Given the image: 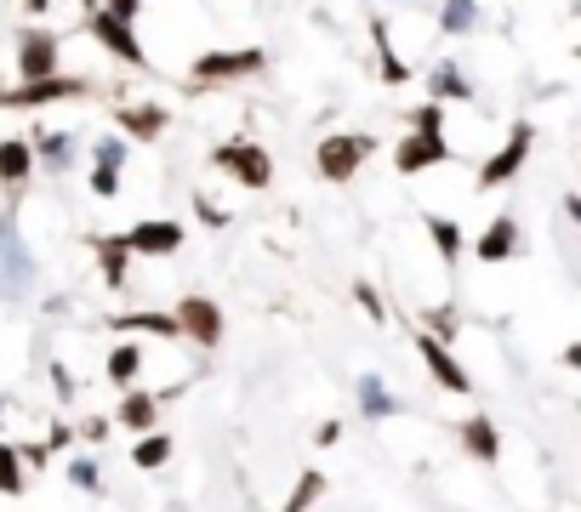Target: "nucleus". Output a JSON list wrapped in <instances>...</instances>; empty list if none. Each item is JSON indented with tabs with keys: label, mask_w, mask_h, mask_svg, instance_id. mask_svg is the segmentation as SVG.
Listing matches in <instances>:
<instances>
[{
	"label": "nucleus",
	"mask_w": 581,
	"mask_h": 512,
	"mask_svg": "<svg viewBox=\"0 0 581 512\" xmlns=\"http://www.w3.org/2000/svg\"><path fill=\"white\" fill-rule=\"evenodd\" d=\"M57 34L52 29H23L18 34V80H46L57 75Z\"/></svg>",
	"instance_id": "6e6552de"
},
{
	"label": "nucleus",
	"mask_w": 581,
	"mask_h": 512,
	"mask_svg": "<svg viewBox=\"0 0 581 512\" xmlns=\"http://www.w3.org/2000/svg\"><path fill=\"white\" fill-rule=\"evenodd\" d=\"M354 302L365 307V319H376V325H383V319H388V307H383V296H376L370 285H354Z\"/></svg>",
	"instance_id": "72a5a7b5"
},
{
	"label": "nucleus",
	"mask_w": 581,
	"mask_h": 512,
	"mask_svg": "<svg viewBox=\"0 0 581 512\" xmlns=\"http://www.w3.org/2000/svg\"><path fill=\"white\" fill-rule=\"evenodd\" d=\"M131 461H137V467H143V472L165 467V461H171V438H165V433H143V438H137V444H131Z\"/></svg>",
	"instance_id": "b1692460"
},
{
	"label": "nucleus",
	"mask_w": 581,
	"mask_h": 512,
	"mask_svg": "<svg viewBox=\"0 0 581 512\" xmlns=\"http://www.w3.org/2000/svg\"><path fill=\"white\" fill-rule=\"evenodd\" d=\"M444 160H456V149L444 143V131H410L405 143L394 149V171H399V177H417V171L444 165Z\"/></svg>",
	"instance_id": "0eeeda50"
},
{
	"label": "nucleus",
	"mask_w": 581,
	"mask_h": 512,
	"mask_svg": "<svg viewBox=\"0 0 581 512\" xmlns=\"http://www.w3.org/2000/svg\"><path fill=\"white\" fill-rule=\"evenodd\" d=\"M559 359H564V364H570V370H581V341H570V348H564V353H559Z\"/></svg>",
	"instance_id": "79ce46f5"
},
{
	"label": "nucleus",
	"mask_w": 581,
	"mask_h": 512,
	"mask_svg": "<svg viewBox=\"0 0 581 512\" xmlns=\"http://www.w3.org/2000/svg\"><path fill=\"white\" fill-rule=\"evenodd\" d=\"M115 126L126 131V143H154V137L171 126V115L160 109V102H120Z\"/></svg>",
	"instance_id": "f8f14e48"
},
{
	"label": "nucleus",
	"mask_w": 581,
	"mask_h": 512,
	"mask_svg": "<svg viewBox=\"0 0 581 512\" xmlns=\"http://www.w3.org/2000/svg\"><path fill=\"white\" fill-rule=\"evenodd\" d=\"M428 330L451 341V336H456V314H444V307H433V314H428Z\"/></svg>",
	"instance_id": "c9c22d12"
},
{
	"label": "nucleus",
	"mask_w": 581,
	"mask_h": 512,
	"mask_svg": "<svg viewBox=\"0 0 581 512\" xmlns=\"http://www.w3.org/2000/svg\"><path fill=\"white\" fill-rule=\"evenodd\" d=\"M370 41H376V63H383V80H388V86H405V80H410V63L394 52L388 23H383V18H370Z\"/></svg>",
	"instance_id": "aec40b11"
},
{
	"label": "nucleus",
	"mask_w": 581,
	"mask_h": 512,
	"mask_svg": "<svg viewBox=\"0 0 581 512\" xmlns=\"http://www.w3.org/2000/svg\"><path fill=\"white\" fill-rule=\"evenodd\" d=\"M137 370H143V353H137L131 341H126V348H115L109 364H103V375H109L115 388H131V382H137Z\"/></svg>",
	"instance_id": "393cba45"
},
{
	"label": "nucleus",
	"mask_w": 581,
	"mask_h": 512,
	"mask_svg": "<svg viewBox=\"0 0 581 512\" xmlns=\"http://www.w3.org/2000/svg\"><path fill=\"white\" fill-rule=\"evenodd\" d=\"M456 438H462V450H467L473 461H496V450H502V438H496V422H491V416H467Z\"/></svg>",
	"instance_id": "f3484780"
},
{
	"label": "nucleus",
	"mask_w": 581,
	"mask_h": 512,
	"mask_svg": "<svg viewBox=\"0 0 581 512\" xmlns=\"http://www.w3.org/2000/svg\"><path fill=\"white\" fill-rule=\"evenodd\" d=\"M75 160V137L68 131H34V165L41 171H68Z\"/></svg>",
	"instance_id": "a211bd4d"
},
{
	"label": "nucleus",
	"mask_w": 581,
	"mask_h": 512,
	"mask_svg": "<svg viewBox=\"0 0 581 512\" xmlns=\"http://www.w3.org/2000/svg\"><path fill=\"white\" fill-rule=\"evenodd\" d=\"M564 217H570V222H581V194H564Z\"/></svg>",
	"instance_id": "a19ab883"
},
{
	"label": "nucleus",
	"mask_w": 581,
	"mask_h": 512,
	"mask_svg": "<svg viewBox=\"0 0 581 512\" xmlns=\"http://www.w3.org/2000/svg\"><path fill=\"white\" fill-rule=\"evenodd\" d=\"M177 325H183V336L200 341V348H217L223 341V314H217L212 296H183L177 302Z\"/></svg>",
	"instance_id": "9d476101"
},
{
	"label": "nucleus",
	"mask_w": 581,
	"mask_h": 512,
	"mask_svg": "<svg viewBox=\"0 0 581 512\" xmlns=\"http://www.w3.org/2000/svg\"><path fill=\"white\" fill-rule=\"evenodd\" d=\"M575 57H581V46H575Z\"/></svg>",
	"instance_id": "c03bdc74"
},
{
	"label": "nucleus",
	"mask_w": 581,
	"mask_h": 512,
	"mask_svg": "<svg viewBox=\"0 0 581 512\" xmlns=\"http://www.w3.org/2000/svg\"><path fill=\"white\" fill-rule=\"evenodd\" d=\"M68 97H92V80H75V75L23 80L12 91H0V109H46V102H68Z\"/></svg>",
	"instance_id": "423d86ee"
},
{
	"label": "nucleus",
	"mask_w": 581,
	"mask_h": 512,
	"mask_svg": "<svg viewBox=\"0 0 581 512\" xmlns=\"http://www.w3.org/2000/svg\"><path fill=\"white\" fill-rule=\"evenodd\" d=\"M0 268H7V285L12 291H23L29 285V273H34V262H29V251L18 246V228L0 217Z\"/></svg>",
	"instance_id": "2eb2a0df"
},
{
	"label": "nucleus",
	"mask_w": 581,
	"mask_h": 512,
	"mask_svg": "<svg viewBox=\"0 0 581 512\" xmlns=\"http://www.w3.org/2000/svg\"><path fill=\"white\" fill-rule=\"evenodd\" d=\"M92 160H103V165H126V137H97Z\"/></svg>",
	"instance_id": "473e14b6"
},
{
	"label": "nucleus",
	"mask_w": 581,
	"mask_h": 512,
	"mask_svg": "<svg viewBox=\"0 0 581 512\" xmlns=\"http://www.w3.org/2000/svg\"><path fill=\"white\" fill-rule=\"evenodd\" d=\"M92 246H97V262H103V285L120 291V285H126V257H131L126 233H115V239H92Z\"/></svg>",
	"instance_id": "412c9836"
},
{
	"label": "nucleus",
	"mask_w": 581,
	"mask_h": 512,
	"mask_svg": "<svg viewBox=\"0 0 581 512\" xmlns=\"http://www.w3.org/2000/svg\"><path fill=\"white\" fill-rule=\"evenodd\" d=\"M34 171H41V165H34V143H29V137H0V183L18 194Z\"/></svg>",
	"instance_id": "ddd939ff"
},
{
	"label": "nucleus",
	"mask_w": 581,
	"mask_h": 512,
	"mask_svg": "<svg viewBox=\"0 0 581 512\" xmlns=\"http://www.w3.org/2000/svg\"><path fill=\"white\" fill-rule=\"evenodd\" d=\"M46 444H52V450H63V444H75V427H63V422H57V427H52V438H46Z\"/></svg>",
	"instance_id": "58836bf2"
},
{
	"label": "nucleus",
	"mask_w": 581,
	"mask_h": 512,
	"mask_svg": "<svg viewBox=\"0 0 581 512\" xmlns=\"http://www.w3.org/2000/svg\"><path fill=\"white\" fill-rule=\"evenodd\" d=\"M478 23V0H444L439 7V29L444 34H467Z\"/></svg>",
	"instance_id": "bb28decb"
},
{
	"label": "nucleus",
	"mask_w": 581,
	"mask_h": 512,
	"mask_svg": "<svg viewBox=\"0 0 581 512\" xmlns=\"http://www.w3.org/2000/svg\"><path fill=\"white\" fill-rule=\"evenodd\" d=\"M103 433H109V422H103V416H92V422H86V427H80V438H86V444H97V438H103Z\"/></svg>",
	"instance_id": "4c0bfd02"
},
{
	"label": "nucleus",
	"mask_w": 581,
	"mask_h": 512,
	"mask_svg": "<svg viewBox=\"0 0 581 512\" xmlns=\"http://www.w3.org/2000/svg\"><path fill=\"white\" fill-rule=\"evenodd\" d=\"M194 217H200L205 228H223V222H228V211H223V205H212L205 194H194Z\"/></svg>",
	"instance_id": "f704fd0d"
},
{
	"label": "nucleus",
	"mask_w": 581,
	"mask_h": 512,
	"mask_svg": "<svg viewBox=\"0 0 581 512\" xmlns=\"http://www.w3.org/2000/svg\"><path fill=\"white\" fill-rule=\"evenodd\" d=\"M212 165H217V171H228V177H234L239 188H268V183H273V160H268V149H262V143H251V137L217 143Z\"/></svg>",
	"instance_id": "7ed1b4c3"
},
{
	"label": "nucleus",
	"mask_w": 581,
	"mask_h": 512,
	"mask_svg": "<svg viewBox=\"0 0 581 512\" xmlns=\"http://www.w3.org/2000/svg\"><path fill=\"white\" fill-rule=\"evenodd\" d=\"M86 34H92V41H97L103 52H109V57H120L126 68H149L143 41H137L131 23H126V18H115L109 7H103V0H92V7H86Z\"/></svg>",
	"instance_id": "f257e3e1"
},
{
	"label": "nucleus",
	"mask_w": 581,
	"mask_h": 512,
	"mask_svg": "<svg viewBox=\"0 0 581 512\" xmlns=\"http://www.w3.org/2000/svg\"><path fill=\"white\" fill-rule=\"evenodd\" d=\"M154 416H160V393H126L120 410H115V422H120L126 433H149Z\"/></svg>",
	"instance_id": "6ab92c4d"
},
{
	"label": "nucleus",
	"mask_w": 581,
	"mask_h": 512,
	"mask_svg": "<svg viewBox=\"0 0 581 512\" xmlns=\"http://www.w3.org/2000/svg\"><path fill=\"white\" fill-rule=\"evenodd\" d=\"M336 438H342V422H325V427L314 433V444H336Z\"/></svg>",
	"instance_id": "ea45409f"
},
{
	"label": "nucleus",
	"mask_w": 581,
	"mask_h": 512,
	"mask_svg": "<svg viewBox=\"0 0 581 512\" xmlns=\"http://www.w3.org/2000/svg\"><path fill=\"white\" fill-rule=\"evenodd\" d=\"M359 410H365L370 422H383V416H394V410H399V399L383 388V375H359Z\"/></svg>",
	"instance_id": "5701e85b"
},
{
	"label": "nucleus",
	"mask_w": 581,
	"mask_h": 512,
	"mask_svg": "<svg viewBox=\"0 0 581 512\" xmlns=\"http://www.w3.org/2000/svg\"><path fill=\"white\" fill-rule=\"evenodd\" d=\"M92 194H97V199H115V194H120V165H103V160H97V165H92Z\"/></svg>",
	"instance_id": "7c9ffc66"
},
{
	"label": "nucleus",
	"mask_w": 581,
	"mask_h": 512,
	"mask_svg": "<svg viewBox=\"0 0 581 512\" xmlns=\"http://www.w3.org/2000/svg\"><path fill=\"white\" fill-rule=\"evenodd\" d=\"M370 149H376L370 131H331L320 143V154H314V165H320L325 183H354V171L370 160Z\"/></svg>",
	"instance_id": "f03ea898"
},
{
	"label": "nucleus",
	"mask_w": 581,
	"mask_h": 512,
	"mask_svg": "<svg viewBox=\"0 0 581 512\" xmlns=\"http://www.w3.org/2000/svg\"><path fill=\"white\" fill-rule=\"evenodd\" d=\"M23 450L18 444H0V495H23Z\"/></svg>",
	"instance_id": "a878e982"
},
{
	"label": "nucleus",
	"mask_w": 581,
	"mask_h": 512,
	"mask_svg": "<svg viewBox=\"0 0 581 512\" xmlns=\"http://www.w3.org/2000/svg\"><path fill=\"white\" fill-rule=\"evenodd\" d=\"M68 484H75V490H86V495H97V490H103V472H97V461L75 456V461H68Z\"/></svg>",
	"instance_id": "c756f323"
},
{
	"label": "nucleus",
	"mask_w": 581,
	"mask_h": 512,
	"mask_svg": "<svg viewBox=\"0 0 581 512\" xmlns=\"http://www.w3.org/2000/svg\"><path fill=\"white\" fill-rule=\"evenodd\" d=\"M422 222H428V233H433L439 257H444V262H456V257H462V228H456L451 217H422Z\"/></svg>",
	"instance_id": "cd10ccee"
},
{
	"label": "nucleus",
	"mask_w": 581,
	"mask_h": 512,
	"mask_svg": "<svg viewBox=\"0 0 581 512\" xmlns=\"http://www.w3.org/2000/svg\"><path fill=\"white\" fill-rule=\"evenodd\" d=\"M115 330H149V336H183L177 314H154V307H137V314H115Z\"/></svg>",
	"instance_id": "4be33fe9"
},
{
	"label": "nucleus",
	"mask_w": 581,
	"mask_h": 512,
	"mask_svg": "<svg viewBox=\"0 0 581 512\" xmlns=\"http://www.w3.org/2000/svg\"><path fill=\"white\" fill-rule=\"evenodd\" d=\"M417 353H422V364L433 370V382H439V388H451V393H473L467 370L456 364V353H451V341H444V336L422 330V336H417Z\"/></svg>",
	"instance_id": "1a4fd4ad"
},
{
	"label": "nucleus",
	"mask_w": 581,
	"mask_h": 512,
	"mask_svg": "<svg viewBox=\"0 0 581 512\" xmlns=\"http://www.w3.org/2000/svg\"><path fill=\"white\" fill-rule=\"evenodd\" d=\"M428 97L433 102H473V80H462L456 63H433L428 68Z\"/></svg>",
	"instance_id": "dca6fc26"
},
{
	"label": "nucleus",
	"mask_w": 581,
	"mask_h": 512,
	"mask_svg": "<svg viewBox=\"0 0 581 512\" xmlns=\"http://www.w3.org/2000/svg\"><path fill=\"white\" fill-rule=\"evenodd\" d=\"M23 7H29V12H34V18H41V12H46V7H52V0H23Z\"/></svg>",
	"instance_id": "37998d69"
},
{
	"label": "nucleus",
	"mask_w": 581,
	"mask_h": 512,
	"mask_svg": "<svg viewBox=\"0 0 581 512\" xmlns=\"http://www.w3.org/2000/svg\"><path fill=\"white\" fill-rule=\"evenodd\" d=\"M530 149H536V126H525V120H519V126L507 131V143H502V149H496L485 165H478V177H473V183L485 188V194H491V188H502V183H513V177L525 171Z\"/></svg>",
	"instance_id": "20e7f679"
},
{
	"label": "nucleus",
	"mask_w": 581,
	"mask_h": 512,
	"mask_svg": "<svg viewBox=\"0 0 581 512\" xmlns=\"http://www.w3.org/2000/svg\"><path fill=\"white\" fill-rule=\"evenodd\" d=\"M268 57L257 46H239V52H205L194 57V86H234V80H251L262 75Z\"/></svg>",
	"instance_id": "39448f33"
},
{
	"label": "nucleus",
	"mask_w": 581,
	"mask_h": 512,
	"mask_svg": "<svg viewBox=\"0 0 581 512\" xmlns=\"http://www.w3.org/2000/svg\"><path fill=\"white\" fill-rule=\"evenodd\" d=\"M410 131H444V102H422V109L417 115H410Z\"/></svg>",
	"instance_id": "2f4dec72"
},
{
	"label": "nucleus",
	"mask_w": 581,
	"mask_h": 512,
	"mask_svg": "<svg viewBox=\"0 0 581 512\" xmlns=\"http://www.w3.org/2000/svg\"><path fill=\"white\" fill-rule=\"evenodd\" d=\"M478 262H513V251H519V222L513 217H496L485 233H478Z\"/></svg>",
	"instance_id": "4468645a"
},
{
	"label": "nucleus",
	"mask_w": 581,
	"mask_h": 512,
	"mask_svg": "<svg viewBox=\"0 0 581 512\" xmlns=\"http://www.w3.org/2000/svg\"><path fill=\"white\" fill-rule=\"evenodd\" d=\"M115 18H126V23H137V12H143V0H103Z\"/></svg>",
	"instance_id": "e433bc0d"
},
{
	"label": "nucleus",
	"mask_w": 581,
	"mask_h": 512,
	"mask_svg": "<svg viewBox=\"0 0 581 512\" xmlns=\"http://www.w3.org/2000/svg\"><path fill=\"white\" fill-rule=\"evenodd\" d=\"M320 490H325V472H302V478H297V490H291V501H286L280 512H308V506L320 501Z\"/></svg>",
	"instance_id": "c85d7f7f"
},
{
	"label": "nucleus",
	"mask_w": 581,
	"mask_h": 512,
	"mask_svg": "<svg viewBox=\"0 0 581 512\" xmlns=\"http://www.w3.org/2000/svg\"><path fill=\"white\" fill-rule=\"evenodd\" d=\"M126 246H131V257H171V251H183V228L165 217H149L126 233Z\"/></svg>",
	"instance_id": "9b49d317"
}]
</instances>
